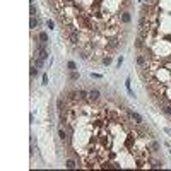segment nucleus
<instances>
[{"label": "nucleus", "instance_id": "9", "mask_svg": "<svg viewBox=\"0 0 171 171\" xmlns=\"http://www.w3.org/2000/svg\"><path fill=\"white\" fill-rule=\"evenodd\" d=\"M128 113H130V118L133 120V122H135V123H144V120H142V116L139 115V113H135V111H128Z\"/></svg>", "mask_w": 171, "mask_h": 171}, {"label": "nucleus", "instance_id": "18", "mask_svg": "<svg viewBox=\"0 0 171 171\" xmlns=\"http://www.w3.org/2000/svg\"><path fill=\"white\" fill-rule=\"evenodd\" d=\"M48 84V75H43V86Z\"/></svg>", "mask_w": 171, "mask_h": 171}, {"label": "nucleus", "instance_id": "17", "mask_svg": "<svg viewBox=\"0 0 171 171\" xmlns=\"http://www.w3.org/2000/svg\"><path fill=\"white\" fill-rule=\"evenodd\" d=\"M46 26L50 27V29H55V21H51V19H50V21H46Z\"/></svg>", "mask_w": 171, "mask_h": 171}, {"label": "nucleus", "instance_id": "8", "mask_svg": "<svg viewBox=\"0 0 171 171\" xmlns=\"http://www.w3.org/2000/svg\"><path fill=\"white\" fill-rule=\"evenodd\" d=\"M39 24H41V19H39V17H31V21H29V27L31 29H38L39 27Z\"/></svg>", "mask_w": 171, "mask_h": 171}, {"label": "nucleus", "instance_id": "6", "mask_svg": "<svg viewBox=\"0 0 171 171\" xmlns=\"http://www.w3.org/2000/svg\"><path fill=\"white\" fill-rule=\"evenodd\" d=\"M65 166H67L68 169H74V168L79 166V162H77V159H75V158H70V156H68V158L65 159Z\"/></svg>", "mask_w": 171, "mask_h": 171}, {"label": "nucleus", "instance_id": "7", "mask_svg": "<svg viewBox=\"0 0 171 171\" xmlns=\"http://www.w3.org/2000/svg\"><path fill=\"white\" fill-rule=\"evenodd\" d=\"M101 99V93L98 89H91L89 91V101H99Z\"/></svg>", "mask_w": 171, "mask_h": 171}, {"label": "nucleus", "instance_id": "2", "mask_svg": "<svg viewBox=\"0 0 171 171\" xmlns=\"http://www.w3.org/2000/svg\"><path fill=\"white\" fill-rule=\"evenodd\" d=\"M62 36L75 50L91 51L96 64L123 46L128 34L122 14L130 10L132 0H48Z\"/></svg>", "mask_w": 171, "mask_h": 171}, {"label": "nucleus", "instance_id": "11", "mask_svg": "<svg viewBox=\"0 0 171 171\" xmlns=\"http://www.w3.org/2000/svg\"><path fill=\"white\" fill-rule=\"evenodd\" d=\"M29 16L31 17H38V7L34 4H31V9H29Z\"/></svg>", "mask_w": 171, "mask_h": 171}, {"label": "nucleus", "instance_id": "10", "mask_svg": "<svg viewBox=\"0 0 171 171\" xmlns=\"http://www.w3.org/2000/svg\"><path fill=\"white\" fill-rule=\"evenodd\" d=\"M33 65L36 68H41L43 67V58H39V56H34V58H33Z\"/></svg>", "mask_w": 171, "mask_h": 171}, {"label": "nucleus", "instance_id": "5", "mask_svg": "<svg viewBox=\"0 0 171 171\" xmlns=\"http://www.w3.org/2000/svg\"><path fill=\"white\" fill-rule=\"evenodd\" d=\"M130 22H132V14H130V10H125V12L122 14V24L128 26Z\"/></svg>", "mask_w": 171, "mask_h": 171}, {"label": "nucleus", "instance_id": "1", "mask_svg": "<svg viewBox=\"0 0 171 171\" xmlns=\"http://www.w3.org/2000/svg\"><path fill=\"white\" fill-rule=\"evenodd\" d=\"M68 120L62 127L70 135L68 152L79 168L120 169L151 168L154 137L140 123H132L127 108L108 101H70Z\"/></svg>", "mask_w": 171, "mask_h": 171}, {"label": "nucleus", "instance_id": "15", "mask_svg": "<svg viewBox=\"0 0 171 171\" xmlns=\"http://www.w3.org/2000/svg\"><path fill=\"white\" fill-rule=\"evenodd\" d=\"M38 70H39V68H36L33 65V67H31V77H36V75H38Z\"/></svg>", "mask_w": 171, "mask_h": 171}, {"label": "nucleus", "instance_id": "13", "mask_svg": "<svg viewBox=\"0 0 171 171\" xmlns=\"http://www.w3.org/2000/svg\"><path fill=\"white\" fill-rule=\"evenodd\" d=\"M38 38H39V43H48V34L45 33V31H41V33L38 34Z\"/></svg>", "mask_w": 171, "mask_h": 171}, {"label": "nucleus", "instance_id": "4", "mask_svg": "<svg viewBox=\"0 0 171 171\" xmlns=\"http://www.w3.org/2000/svg\"><path fill=\"white\" fill-rule=\"evenodd\" d=\"M89 99V91L77 89V101H87Z\"/></svg>", "mask_w": 171, "mask_h": 171}, {"label": "nucleus", "instance_id": "12", "mask_svg": "<svg viewBox=\"0 0 171 171\" xmlns=\"http://www.w3.org/2000/svg\"><path fill=\"white\" fill-rule=\"evenodd\" d=\"M111 62H113V56H111V55H104V56H103V60H101L103 65H110Z\"/></svg>", "mask_w": 171, "mask_h": 171}, {"label": "nucleus", "instance_id": "14", "mask_svg": "<svg viewBox=\"0 0 171 171\" xmlns=\"http://www.w3.org/2000/svg\"><path fill=\"white\" fill-rule=\"evenodd\" d=\"M70 81H79V74H77L75 70H72V72H70Z\"/></svg>", "mask_w": 171, "mask_h": 171}, {"label": "nucleus", "instance_id": "16", "mask_svg": "<svg viewBox=\"0 0 171 171\" xmlns=\"http://www.w3.org/2000/svg\"><path fill=\"white\" fill-rule=\"evenodd\" d=\"M67 67H68V70L72 72V70H75V64L74 62H67Z\"/></svg>", "mask_w": 171, "mask_h": 171}, {"label": "nucleus", "instance_id": "3", "mask_svg": "<svg viewBox=\"0 0 171 171\" xmlns=\"http://www.w3.org/2000/svg\"><path fill=\"white\" fill-rule=\"evenodd\" d=\"M135 62H137V67L140 68V67H144L145 64H147V56L142 53V51H137V56H135Z\"/></svg>", "mask_w": 171, "mask_h": 171}]
</instances>
